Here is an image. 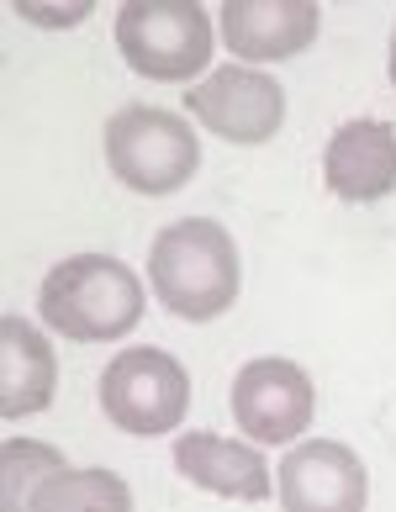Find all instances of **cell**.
Wrapping results in <instances>:
<instances>
[{
    "instance_id": "6da1fadb",
    "label": "cell",
    "mask_w": 396,
    "mask_h": 512,
    "mask_svg": "<svg viewBox=\"0 0 396 512\" xmlns=\"http://www.w3.org/2000/svg\"><path fill=\"white\" fill-rule=\"evenodd\" d=\"M148 286L164 312L185 322H212L233 312L243 291V259L233 233L212 217H180L159 227V238L148 243Z\"/></svg>"
},
{
    "instance_id": "7a4b0ae2",
    "label": "cell",
    "mask_w": 396,
    "mask_h": 512,
    "mask_svg": "<svg viewBox=\"0 0 396 512\" xmlns=\"http://www.w3.org/2000/svg\"><path fill=\"white\" fill-rule=\"evenodd\" d=\"M37 317L74 344H117L143 322V280L111 254H74L43 275Z\"/></svg>"
},
{
    "instance_id": "3957f363",
    "label": "cell",
    "mask_w": 396,
    "mask_h": 512,
    "mask_svg": "<svg viewBox=\"0 0 396 512\" xmlns=\"http://www.w3.org/2000/svg\"><path fill=\"white\" fill-rule=\"evenodd\" d=\"M117 48L132 74L159 85L206 80L212 64V16L196 0H127L117 11Z\"/></svg>"
},
{
    "instance_id": "277c9868",
    "label": "cell",
    "mask_w": 396,
    "mask_h": 512,
    "mask_svg": "<svg viewBox=\"0 0 396 512\" xmlns=\"http://www.w3.org/2000/svg\"><path fill=\"white\" fill-rule=\"evenodd\" d=\"M106 164L127 191L169 196L180 185H191V175L201 169V138L175 111L138 101L106 122Z\"/></svg>"
},
{
    "instance_id": "5b68a950",
    "label": "cell",
    "mask_w": 396,
    "mask_h": 512,
    "mask_svg": "<svg viewBox=\"0 0 396 512\" xmlns=\"http://www.w3.org/2000/svg\"><path fill=\"white\" fill-rule=\"evenodd\" d=\"M101 412L132 439H159L175 433L191 412V375L164 349H122L101 370Z\"/></svg>"
},
{
    "instance_id": "8992f818",
    "label": "cell",
    "mask_w": 396,
    "mask_h": 512,
    "mask_svg": "<svg viewBox=\"0 0 396 512\" xmlns=\"http://www.w3.org/2000/svg\"><path fill=\"white\" fill-rule=\"evenodd\" d=\"M185 111L222 143L259 148L286 127V90L254 64H222L196 90H185Z\"/></svg>"
},
{
    "instance_id": "52a82bcc",
    "label": "cell",
    "mask_w": 396,
    "mask_h": 512,
    "mask_svg": "<svg viewBox=\"0 0 396 512\" xmlns=\"http://www.w3.org/2000/svg\"><path fill=\"white\" fill-rule=\"evenodd\" d=\"M312 412H317V391H312V375L296 359L264 354L233 375V423L254 444L301 439L312 428Z\"/></svg>"
},
{
    "instance_id": "ba28073f",
    "label": "cell",
    "mask_w": 396,
    "mask_h": 512,
    "mask_svg": "<svg viewBox=\"0 0 396 512\" xmlns=\"http://www.w3.org/2000/svg\"><path fill=\"white\" fill-rule=\"evenodd\" d=\"M280 512H365L370 470L338 439H301L275 470Z\"/></svg>"
},
{
    "instance_id": "9c48e42d",
    "label": "cell",
    "mask_w": 396,
    "mask_h": 512,
    "mask_svg": "<svg viewBox=\"0 0 396 512\" xmlns=\"http://www.w3.org/2000/svg\"><path fill=\"white\" fill-rule=\"evenodd\" d=\"M217 27L238 64H280L317 43L323 11L317 0H228Z\"/></svg>"
},
{
    "instance_id": "30bf717a",
    "label": "cell",
    "mask_w": 396,
    "mask_h": 512,
    "mask_svg": "<svg viewBox=\"0 0 396 512\" xmlns=\"http://www.w3.org/2000/svg\"><path fill=\"white\" fill-rule=\"evenodd\" d=\"M323 185L349 206L386 201L396 191V127L381 117L344 122L323 148Z\"/></svg>"
},
{
    "instance_id": "8fae6325",
    "label": "cell",
    "mask_w": 396,
    "mask_h": 512,
    "mask_svg": "<svg viewBox=\"0 0 396 512\" xmlns=\"http://www.w3.org/2000/svg\"><path fill=\"white\" fill-rule=\"evenodd\" d=\"M175 470L191 486L212 491V497H233V502H264L275 491V470L254 444L222 439V433H206V428L175 439Z\"/></svg>"
},
{
    "instance_id": "7c38bea8",
    "label": "cell",
    "mask_w": 396,
    "mask_h": 512,
    "mask_svg": "<svg viewBox=\"0 0 396 512\" xmlns=\"http://www.w3.org/2000/svg\"><path fill=\"white\" fill-rule=\"evenodd\" d=\"M53 386H59V359L53 344L32 328L27 317H6L0 322V417L16 423V417H32L53 402Z\"/></svg>"
},
{
    "instance_id": "4fadbf2b",
    "label": "cell",
    "mask_w": 396,
    "mask_h": 512,
    "mask_svg": "<svg viewBox=\"0 0 396 512\" xmlns=\"http://www.w3.org/2000/svg\"><path fill=\"white\" fill-rule=\"evenodd\" d=\"M27 512H132V486L106 465H64L37 486Z\"/></svg>"
},
{
    "instance_id": "5bb4252c",
    "label": "cell",
    "mask_w": 396,
    "mask_h": 512,
    "mask_svg": "<svg viewBox=\"0 0 396 512\" xmlns=\"http://www.w3.org/2000/svg\"><path fill=\"white\" fill-rule=\"evenodd\" d=\"M53 470H64V454L37 439H6L0 444V512H27L37 486Z\"/></svg>"
},
{
    "instance_id": "9a60e30c",
    "label": "cell",
    "mask_w": 396,
    "mask_h": 512,
    "mask_svg": "<svg viewBox=\"0 0 396 512\" xmlns=\"http://www.w3.org/2000/svg\"><path fill=\"white\" fill-rule=\"evenodd\" d=\"M16 11L37 27H74L90 16V0H74V6H32V0H16Z\"/></svg>"
},
{
    "instance_id": "2e32d148",
    "label": "cell",
    "mask_w": 396,
    "mask_h": 512,
    "mask_svg": "<svg viewBox=\"0 0 396 512\" xmlns=\"http://www.w3.org/2000/svg\"><path fill=\"white\" fill-rule=\"evenodd\" d=\"M386 74H391V85H396V27H391V48H386Z\"/></svg>"
}]
</instances>
